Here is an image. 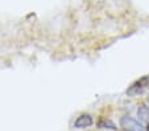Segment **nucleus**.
Wrapping results in <instances>:
<instances>
[{"mask_svg":"<svg viewBox=\"0 0 149 131\" xmlns=\"http://www.w3.org/2000/svg\"><path fill=\"white\" fill-rule=\"evenodd\" d=\"M149 89V76L141 77L140 80H137L136 82H133L130 88L127 89V94L130 97H136V95L143 94L144 91H146Z\"/></svg>","mask_w":149,"mask_h":131,"instance_id":"f257e3e1","label":"nucleus"},{"mask_svg":"<svg viewBox=\"0 0 149 131\" xmlns=\"http://www.w3.org/2000/svg\"><path fill=\"white\" fill-rule=\"evenodd\" d=\"M120 126L125 131H145L144 126L139 120L133 119L132 117H121L120 118Z\"/></svg>","mask_w":149,"mask_h":131,"instance_id":"f03ea898","label":"nucleus"},{"mask_svg":"<svg viewBox=\"0 0 149 131\" xmlns=\"http://www.w3.org/2000/svg\"><path fill=\"white\" fill-rule=\"evenodd\" d=\"M93 123H94V120H93V118H91V115L82 114V115H79V117L75 119V122H74V127H77V128L90 127Z\"/></svg>","mask_w":149,"mask_h":131,"instance_id":"7ed1b4c3","label":"nucleus"},{"mask_svg":"<svg viewBox=\"0 0 149 131\" xmlns=\"http://www.w3.org/2000/svg\"><path fill=\"white\" fill-rule=\"evenodd\" d=\"M137 117L141 122L148 123L149 125V107L145 105H141L140 107L137 109Z\"/></svg>","mask_w":149,"mask_h":131,"instance_id":"20e7f679","label":"nucleus"},{"mask_svg":"<svg viewBox=\"0 0 149 131\" xmlns=\"http://www.w3.org/2000/svg\"><path fill=\"white\" fill-rule=\"evenodd\" d=\"M99 127L100 128H110V130H116L115 123H112L110 119H100V122H99Z\"/></svg>","mask_w":149,"mask_h":131,"instance_id":"39448f33","label":"nucleus"},{"mask_svg":"<svg viewBox=\"0 0 149 131\" xmlns=\"http://www.w3.org/2000/svg\"><path fill=\"white\" fill-rule=\"evenodd\" d=\"M146 101H148V103H149V95H148V97H146Z\"/></svg>","mask_w":149,"mask_h":131,"instance_id":"423d86ee","label":"nucleus"}]
</instances>
